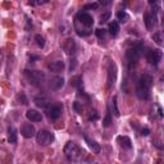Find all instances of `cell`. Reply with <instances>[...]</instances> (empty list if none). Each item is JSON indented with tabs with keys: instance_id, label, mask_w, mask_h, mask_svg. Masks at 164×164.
<instances>
[{
	"instance_id": "cell-2",
	"label": "cell",
	"mask_w": 164,
	"mask_h": 164,
	"mask_svg": "<svg viewBox=\"0 0 164 164\" xmlns=\"http://www.w3.org/2000/svg\"><path fill=\"white\" fill-rule=\"evenodd\" d=\"M153 77L150 75H142L136 85V96L140 100H149L151 95Z\"/></svg>"
},
{
	"instance_id": "cell-15",
	"label": "cell",
	"mask_w": 164,
	"mask_h": 164,
	"mask_svg": "<svg viewBox=\"0 0 164 164\" xmlns=\"http://www.w3.org/2000/svg\"><path fill=\"white\" fill-rule=\"evenodd\" d=\"M49 86L51 90H60L64 86V78L63 77H59V76L53 77V78L50 80Z\"/></svg>"
},
{
	"instance_id": "cell-27",
	"label": "cell",
	"mask_w": 164,
	"mask_h": 164,
	"mask_svg": "<svg viewBox=\"0 0 164 164\" xmlns=\"http://www.w3.org/2000/svg\"><path fill=\"white\" fill-rule=\"evenodd\" d=\"M100 4L99 3H89L83 5V10H92V9H98Z\"/></svg>"
},
{
	"instance_id": "cell-6",
	"label": "cell",
	"mask_w": 164,
	"mask_h": 164,
	"mask_svg": "<svg viewBox=\"0 0 164 164\" xmlns=\"http://www.w3.org/2000/svg\"><path fill=\"white\" fill-rule=\"evenodd\" d=\"M44 110L50 120H57L63 113V104L62 103H50Z\"/></svg>"
},
{
	"instance_id": "cell-30",
	"label": "cell",
	"mask_w": 164,
	"mask_h": 164,
	"mask_svg": "<svg viewBox=\"0 0 164 164\" xmlns=\"http://www.w3.org/2000/svg\"><path fill=\"white\" fill-rule=\"evenodd\" d=\"M110 17H112V13H110V12H105V13H103V14L100 16V23H105L106 21H109Z\"/></svg>"
},
{
	"instance_id": "cell-16",
	"label": "cell",
	"mask_w": 164,
	"mask_h": 164,
	"mask_svg": "<svg viewBox=\"0 0 164 164\" xmlns=\"http://www.w3.org/2000/svg\"><path fill=\"white\" fill-rule=\"evenodd\" d=\"M83 139H85V141H86V144H87L89 146H90V149L92 150L94 153H96V154H99L100 153V150H101V146L98 144L95 140H92V139H90V137L87 136V135H85L83 133Z\"/></svg>"
},
{
	"instance_id": "cell-1",
	"label": "cell",
	"mask_w": 164,
	"mask_h": 164,
	"mask_svg": "<svg viewBox=\"0 0 164 164\" xmlns=\"http://www.w3.org/2000/svg\"><path fill=\"white\" fill-rule=\"evenodd\" d=\"M92 26H94V18L91 14H89L87 12L77 13L75 18V30L77 35L81 37L89 36L92 32Z\"/></svg>"
},
{
	"instance_id": "cell-3",
	"label": "cell",
	"mask_w": 164,
	"mask_h": 164,
	"mask_svg": "<svg viewBox=\"0 0 164 164\" xmlns=\"http://www.w3.org/2000/svg\"><path fill=\"white\" fill-rule=\"evenodd\" d=\"M142 50H144V44H142L141 41L136 42V44H133L131 47H128L127 51H126V63H127V67L128 69L131 71L133 68L136 67L137 62H139V59L142 54Z\"/></svg>"
},
{
	"instance_id": "cell-25",
	"label": "cell",
	"mask_w": 164,
	"mask_h": 164,
	"mask_svg": "<svg viewBox=\"0 0 164 164\" xmlns=\"http://www.w3.org/2000/svg\"><path fill=\"white\" fill-rule=\"evenodd\" d=\"M153 40L157 42L158 45H163V37H162V31H158L153 35Z\"/></svg>"
},
{
	"instance_id": "cell-4",
	"label": "cell",
	"mask_w": 164,
	"mask_h": 164,
	"mask_svg": "<svg viewBox=\"0 0 164 164\" xmlns=\"http://www.w3.org/2000/svg\"><path fill=\"white\" fill-rule=\"evenodd\" d=\"M64 155L69 162H78L83 158V150H82L76 142L73 141H68L66 146H64Z\"/></svg>"
},
{
	"instance_id": "cell-8",
	"label": "cell",
	"mask_w": 164,
	"mask_h": 164,
	"mask_svg": "<svg viewBox=\"0 0 164 164\" xmlns=\"http://www.w3.org/2000/svg\"><path fill=\"white\" fill-rule=\"evenodd\" d=\"M162 58H163V51L160 49H154V50L150 49L148 53H146V59H148V62L154 67L159 66Z\"/></svg>"
},
{
	"instance_id": "cell-34",
	"label": "cell",
	"mask_w": 164,
	"mask_h": 164,
	"mask_svg": "<svg viewBox=\"0 0 164 164\" xmlns=\"http://www.w3.org/2000/svg\"><path fill=\"white\" fill-rule=\"evenodd\" d=\"M91 113H92V112H91ZM98 118H99V114L96 113V112H94V113L89 117V120H96Z\"/></svg>"
},
{
	"instance_id": "cell-37",
	"label": "cell",
	"mask_w": 164,
	"mask_h": 164,
	"mask_svg": "<svg viewBox=\"0 0 164 164\" xmlns=\"http://www.w3.org/2000/svg\"><path fill=\"white\" fill-rule=\"evenodd\" d=\"M159 115H160V117H163V113H162V109H160V108H159Z\"/></svg>"
},
{
	"instance_id": "cell-10",
	"label": "cell",
	"mask_w": 164,
	"mask_h": 164,
	"mask_svg": "<svg viewBox=\"0 0 164 164\" xmlns=\"http://www.w3.org/2000/svg\"><path fill=\"white\" fill-rule=\"evenodd\" d=\"M157 9H153V10H149L145 13L144 16V21H145V24H146V28L148 30H153L154 26L157 24Z\"/></svg>"
},
{
	"instance_id": "cell-36",
	"label": "cell",
	"mask_w": 164,
	"mask_h": 164,
	"mask_svg": "<svg viewBox=\"0 0 164 164\" xmlns=\"http://www.w3.org/2000/svg\"><path fill=\"white\" fill-rule=\"evenodd\" d=\"M40 58L37 57V55H31V57H30V60H31V62H33V60H38Z\"/></svg>"
},
{
	"instance_id": "cell-9",
	"label": "cell",
	"mask_w": 164,
	"mask_h": 164,
	"mask_svg": "<svg viewBox=\"0 0 164 164\" xmlns=\"http://www.w3.org/2000/svg\"><path fill=\"white\" fill-rule=\"evenodd\" d=\"M117 80V66L114 62H110L108 66V76H106V87L112 89Z\"/></svg>"
},
{
	"instance_id": "cell-33",
	"label": "cell",
	"mask_w": 164,
	"mask_h": 164,
	"mask_svg": "<svg viewBox=\"0 0 164 164\" xmlns=\"http://www.w3.org/2000/svg\"><path fill=\"white\" fill-rule=\"evenodd\" d=\"M47 3V0H37V1H28L30 5H40V4Z\"/></svg>"
},
{
	"instance_id": "cell-18",
	"label": "cell",
	"mask_w": 164,
	"mask_h": 164,
	"mask_svg": "<svg viewBox=\"0 0 164 164\" xmlns=\"http://www.w3.org/2000/svg\"><path fill=\"white\" fill-rule=\"evenodd\" d=\"M47 67H49V69L51 72L58 73V72H62L66 66H64V62H62V60H55V62H51Z\"/></svg>"
},
{
	"instance_id": "cell-17",
	"label": "cell",
	"mask_w": 164,
	"mask_h": 164,
	"mask_svg": "<svg viewBox=\"0 0 164 164\" xmlns=\"http://www.w3.org/2000/svg\"><path fill=\"white\" fill-rule=\"evenodd\" d=\"M17 140H18V129L14 126H9L8 127V141L10 144H17Z\"/></svg>"
},
{
	"instance_id": "cell-21",
	"label": "cell",
	"mask_w": 164,
	"mask_h": 164,
	"mask_svg": "<svg viewBox=\"0 0 164 164\" xmlns=\"http://www.w3.org/2000/svg\"><path fill=\"white\" fill-rule=\"evenodd\" d=\"M71 85L75 86L77 90H81V89H82V77H81V76L73 77V78L71 80Z\"/></svg>"
},
{
	"instance_id": "cell-22",
	"label": "cell",
	"mask_w": 164,
	"mask_h": 164,
	"mask_svg": "<svg viewBox=\"0 0 164 164\" xmlns=\"http://www.w3.org/2000/svg\"><path fill=\"white\" fill-rule=\"evenodd\" d=\"M117 19L119 21V22H122V23L127 22V21H128V14L124 10H119L117 13ZM118 21H117V22H118Z\"/></svg>"
},
{
	"instance_id": "cell-11",
	"label": "cell",
	"mask_w": 164,
	"mask_h": 164,
	"mask_svg": "<svg viewBox=\"0 0 164 164\" xmlns=\"http://www.w3.org/2000/svg\"><path fill=\"white\" fill-rule=\"evenodd\" d=\"M21 135H22L24 139H32V137L36 136V129L35 126L32 123H24L22 127H21Z\"/></svg>"
},
{
	"instance_id": "cell-31",
	"label": "cell",
	"mask_w": 164,
	"mask_h": 164,
	"mask_svg": "<svg viewBox=\"0 0 164 164\" xmlns=\"http://www.w3.org/2000/svg\"><path fill=\"white\" fill-rule=\"evenodd\" d=\"M73 108H75V110L77 112V113H81V112H82V105H81V103H78V101H75Z\"/></svg>"
},
{
	"instance_id": "cell-32",
	"label": "cell",
	"mask_w": 164,
	"mask_h": 164,
	"mask_svg": "<svg viewBox=\"0 0 164 164\" xmlns=\"http://www.w3.org/2000/svg\"><path fill=\"white\" fill-rule=\"evenodd\" d=\"M76 66H77V60L73 58V59L71 60V64H69V71H71V72L75 71V69H76Z\"/></svg>"
},
{
	"instance_id": "cell-19",
	"label": "cell",
	"mask_w": 164,
	"mask_h": 164,
	"mask_svg": "<svg viewBox=\"0 0 164 164\" xmlns=\"http://www.w3.org/2000/svg\"><path fill=\"white\" fill-rule=\"evenodd\" d=\"M117 141L119 142V145L122 146L123 149H131L132 148V141L128 136H118Z\"/></svg>"
},
{
	"instance_id": "cell-39",
	"label": "cell",
	"mask_w": 164,
	"mask_h": 164,
	"mask_svg": "<svg viewBox=\"0 0 164 164\" xmlns=\"http://www.w3.org/2000/svg\"><path fill=\"white\" fill-rule=\"evenodd\" d=\"M0 59H1V53H0Z\"/></svg>"
},
{
	"instance_id": "cell-38",
	"label": "cell",
	"mask_w": 164,
	"mask_h": 164,
	"mask_svg": "<svg viewBox=\"0 0 164 164\" xmlns=\"http://www.w3.org/2000/svg\"><path fill=\"white\" fill-rule=\"evenodd\" d=\"M135 164H141V159H140V158H139V159H137V162H136Z\"/></svg>"
},
{
	"instance_id": "cell-7",
	"label": "cell",
	"mask_w": 164,
	"mask_h": 164,
	"mask_svg": "<svg viewBox=\"0 0 164 164\" xmlns=\"http://www.w3.org/2000/svg\"><path fill=\"white\" fill-rule=\"evenodd\" d=\"M55 140V136L53 132L46 131V129H40L38 132H36V141L37 144H40L42 146H47L50 144H53Z\"/></svg>"
},
{
	"instance_id": "cell-12",
	"label": "cell",
	"mask_w": 164,
	"mask_h": 164,
	"mask_svg": "<svg viewBox=\"0 0 164 164\" xmlns=\"http://www.w3.org/2000/svg\"><path fill=\"white\" fill-rule=\"evenodd\" d=\"M63 50L66 51L68 55H75V53L77 51V44H76V41L73 40L72 37L66 38V41L63 42Z\"/></svg>"
},
{
	"instance_id": "cell-20",
	"label": "cell",
	"mask_w": 164,
	"mask_h": 164,
	"mask_svg": "<svg viewBox=\"0 0 164 164\" xmlns=\"http://www.w3.org/2000/svg\"><path fill=\"white\" fill-rule=\"evenodd\" d=\"M108 31L112 36H117L118 32H119V23L117 21H113V22L109 23V27H108Z\"/></svg>"
},
{
	"instance_id": "cell-28",
	"label": "cell",
	"mask_w": 164,
	"mask_h": 164,
	"mask_svg": "<svg viewBox=\"0 0 164 164\" xmlns=\"http://www.w3.org/2000/svg\"><path fill=\"white\" fill-rule=\"evenodd\" d=\"M35 41H36V44L38 47H44L45 46V38L42 37L41 35H36L35 36Z\"/></svg>"
},
{
	"instance_id": "cell-14",
	"label": "cell",
	"mask_w": 164,
	"mask_h": 164,
	"mask_svg": "<svg viewBox=\"0 0 164 164\" xmlns=\"http://www.w3.org/2000/svg\"><path fill=\"white\" fill-rule=\"evenodd\" d=\"M33 103H35L38 108L45 109V108L50 104V100H49V98L45 96V95H37V96L33 98Z\"/></svg>"
},
{
	"instance_id": "cell-23",
	"label": "cell",
	"mask_w": 164,
	"mask_h": 164,
	"mask_svg": "<svg viewBox=\"0 0 164 164\" xmlns=\"http://www.w3.org/2000/svg\"><path fill=\"white\" fill-rule=\"evenodd\" d=\"M106 33H108V31H106L105 28H98V30H95V35L98 36V38H100V40H103V38L106 37Z\"/></svg>"
},
{
	"instance_id": "cell-24",
	"label": "cell",
	"mask_w": 164,
	"mask_h": 164,
	"mask_svg": "<svg viewBox=\"0 0 164 164\" xmlns=\"http://www.w3.org/2000/svg\"><path fill=\"white\" fill-rule=\"evenodd\" d=\"M110 123H112V117H110V110H109V108H108L105 118L103 119V126H104V127H109Z\"/></svg>"
},
{
	"instance_id": "cell-35",
	"label": "cell",
	"mask_w": 164,
	"mask_h": 164,
	"mask_svg": "<svg viewBox=\"0 0 164 164\" xmlns=\"http://www.w3.org/2000/svg\"><path fill=\"white\" fill-rule=\"evenodd\" d=\"M149 133H150V129H149V128H142V129H141V135H142V136H148Z\"/></svg>"
},
{
	"instance_id": "cell-5",
	"label": "cell",
	"mask_w": 164,
	"mask_h": 164,
	"mask_svg": "<svg viewBox=\"0 0 164 164\" xmlns=\"http://www.w3.org/2000/svg\"><path fill=\"white\" fill-rule=\"evenodd\" d=\"M24 77L27 78L28 83L32 86H40L44 83L45 81V73L41 71H30V69H24L23 71Z\"/></svg>"
},
{
	"instance_id": "cell-26",
	"label": "cell",
	"mask_w": 164,
	"mask_h": 164,
	"mask_svg": "<svg viewBox=\"0 0 164 164\" xmlns=\"http://www.w3.org/2000/svg\"><path fill=\"white\" fill-rule=\"evenodd\" d=\"M112 105H113V113L115 117H119V109H118V104H117V96H113V100H112Z\"/></svg>"
},
{
	"instance_id": "cell-29",
	"label": "cell",
	"mask_w": 164,
	"mask_h": 164,
	"mask_svg": "<svg viewBox=\"0 0 164 164\" xmlns=\"http://www.w3.org/2000/svg\"><path fill=\"white\" fill-rule=\"evenodd\" d=\"M17 99H18V101L22 103L23 105H27V104H28V99H27V96L24 95V92H19L18 96H17Z\"/></svg>"
},
{
	"instance_id": "cell-13",
	"label": "cell",
	"mask_w": 164,
	"mask_h": 164,
	"mask_svg": "<svg viewBox=\"0 0 164 164\" xmlns=\"http://www.w3.org/2000/svg\"><path fill=\"white\" fill-rule=\"evenodd\" d=\"M26 117L30 122H41L42 120V115L40 112H37L35 109H28L26 112Z\"/></svg>"
}]
</instances>
